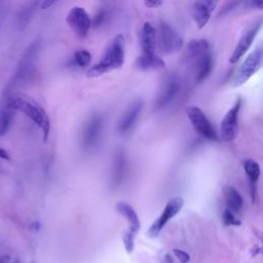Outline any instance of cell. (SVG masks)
Wrapping results in <instances>:
<instances>
[{
  "label": "cell",
  "mask_w": 263,
  "mask_h": 263,
  "mask_svg": "<svg viewBox=\"0 0 263 263\" xmlns=\"http://www.w3.org/2000/svg\"><path fill=\"white\" fill-rule=\"evenodd\" d=\"M223 222L225 225H240V221L235 217V214H233L228 209H225L223 212Z\"/></svg>",
  "instance_id": "d4e9b609"
},
{
  "label": "cell",
  "mask_w": 263,
  "mask_h": 263,
  "mask_svg": "<svg viewBox=\"0 0 263 263\" xmlns=\"http://www.w3.org/2000/svg\"><path fill=\"white\" fill-rule=\"evenodd\" d=\"M143 106L144 104L141 99H137L128 105L118 121L117 129L121 135L127 134L133 128L142 112Z\"/></svg>",
  "instance_id": "7c38bea8"
},
{
  "label": "cell",
  "mask_w": 263,
  "mask_h": 263,
  "mask_svg": "<svg viewBox=\"0 0 263 263\" xmlns=\"http://www.w3.org/2000/svg\"><path fill=\"white\" fill-rule=\"evenodd\" d=\"M210 44L206 39H192L186 46V58L197 59L209 51Z\"/></svg>",
  "instance_id": "44dd1931"
},
{
  "label": "cell",
  "mask_w": 263,
  "mask_h": 263,
  "mask_svg": "<svg viewBox=\"0 0 263 263\" xmlns=\"http://www.w3.org/2000/svg\"><path fill=\"white\" fill-rule=\"evenodd\" d=\"M164 260H165V263H173V260H172V257L167 254V255H165V257H164Z\"/></svg>",
  "instance_id": "1f68e13d"
},
{
  "label": "cell",
  "mask_w": 263,
  "mask_h": 263,
  "mask_svg": "<svg viewBox=\"0 0 263 263\" xmlns=\"http://www.w3.org/2000/svg\"><path fill=\"white\" fill-rule=\"evenodd\" d=\"M12 121V110L4 103L0 106V136H3L8 130Z\"/></svg>",
  "instance_id": "7402d4cb"
},
{
  "label": "cell",
  "mask_w": 263,
  "mask_h": 263,
  "mask_svg": "<svg viewBox=\"0 0 263 263\" xmlns=\"http://www.w3.org/2000/svg\"><path fill=\"white\" fill-rule=\"evenodd\" d=\"M116 211L126 219L128 223L127 231L133 233L134 235H137V233L140 230L141 223L134 208L125 201H118L116 203Z\"/></svg>",
  "instance_id": "2e32d148"
},
{
  "label": "cell",
  "mask_w": 263,
  "mask_h": 263,
  "mask_svg": "<svg viewBox=\"0 0 263 263\" xmlns=\"http://www.w3.org/2000/svg\"><path fill=\"white\" fill-rule=\"evenodd\" d=\"M144 4L147 6V7H150V8H156L158 6H160L162 4L161 1L159 0H147L144 2Z\"/></svg>",
  "instance_id": "83f0119b"
},
{
  "label": "cell",
  "mask_w": 263,
  "mask_h": 263,
  "mask_svg": "<svg viewBox=\"0 0 263 263\" xmlns=\"http://www.w3.org/2000/svg\"><path fill=\"white\" fill-rule=\"evenodd\" d=\"M135 237L136 235H134L133 233L125 231L123 236H122V241L124 245V248L126 250L127 253H132L134 251L135 248Z\"/></svg>",
  "instance_id": "cb8c5ba5"
},
{
  "label": "cell",
  "mask_w": 263,
  "mask_h": 263,
  "mask_svg": "<svg viewBox=\"0 0 263 263\" xmlns=\"http://www.w3.org/2000/svg\"><path fill=\"white\" fill-rule=\"evenodd\" d=\"M241 107V99L238 98L233 106L226 112L221 122V137L225 142L235 139L238 133V115Z\"/></svg>",
  "instance_id": "9c48e42d"
},
{
  "label": "cell",
  "mask_w": 263,
  "mask_h": 263,
  "mask_svg": "<svg viewBox=\"0 0 263 263\" xmlns=\"http://www.w3.org/2000/svg\"><path fill=\"white\" fill-rule=\"evenodd\" d=\"M124 38L118 34L114 36L107 44L102 59L87 70L88 77H98L112 70L122 67L124 63Z\"/></svg>",
  "instance_id": "7a4b0ae2"
},
{
  "label": "cell",
  "mask_w": 263,
  "mask_h": 263,
  "mask_svg": "<svg viewBox=\"0 0 263 263\" xmlns=\"http://www.w3.org/2000/svg\"><path fill=\"white\" fill-rule=\"evenodd\" d=\"M261 26H262V21L259 20L258 22L254 23L240 37V39L238 40L237 44L235 45L234 47V50L233 52L231 53L230 55V59H229V62L234 64L236 62H238L245 54L246 52L250 49L251 45L253 44L257 34L259 33L260 29H261Z\"/></svg>",
  "instance_id": "30bf717a"
},
{
  "label": "cell",
  "mask_w": 263,
  "mask_h": 263,
  "mask_svg": "<svg viewBox=\"0 0 263 263\" xmlns=\"http://www.w3.org/2000/svg\"><path fill=\"white\" fill-rule=\"evenodd\" d=\"M213 67H214V61H213L212 53L210 51L197 58L196 67H195V81L197 83L204 81L212 73Z\"/></svg>",
  "instance_id": "e0dca14e"
},
{
  "label": "cell",
  "mask_w": 263,
  "mask_h": 263,
  "mask_svg": "<svg viewBox=\"0 0 263 263\" xmlns=\"http://www.w3.org/2000/svg\"><path fill=\"white\" fill-rule=\"evenodd\" d=\"M140 43L143 54H155L156 49V29L150 22L144 23L140 33Z\"/></svg>",
  "instance_id": "9a60e30c"
},
{
  "label": "cell",
  "mask_w": 263,
  "mask_h": 263,
  "mask_svg": "<svg viewBox=\"0 0 263 263\" xmlns=\"http://www.w3.org/2000/svg\"><path fill=\"white\" fill-rule=\"evenodd\" d=\"M9 259H10V257H9L8 255L1 256V257H0V263H8V262H9Z\"/></svg>",
  "instance_id": "4dcf8cb0"
},
{
  "label": "cell",
  "mask_w": 263,
  "mask_h": 263,
  "mask_svg": "<svg viewBox=\"0 0 263 263\" xmlns=\"http://www.w3.org/2000/svg\"><path fill=\"white\" fill-rule=\"evenodd\" d=\"M174 254L177 257V259L181 262V263H188L190 260V256L183 250L180 249H174Z\"/></svg>",
  "instance_id": "484cf974"
},
{
  "label": "cell",
  "mask_w": 263,
  "mask_h": 263,
  "mask_svg": "<svg viewBox=\"0 0 263 263\" xmlns=\"http://www.w3.org/2000/svg\"><path fill=\"white\" fill-rule=\"evenodd\" d=\"M243 170L245 173L250 181L251 185V191H252V198L255 197V191H256V184L258 182V179L260 177V165L257 161L254 159H246L243 161Z\"/></svg>",
  "instance_id": "ffe728a7"
},
{
  "label": "cell",
  "mask_w": 263,
  "mask_h": 263,
  "mask_svg": "<svg viewBox=\"0 0 263 263\" xmlns=\"http://www.w3.org/2000/svg\"><path fill=\"white\" fill-rule=\"evenodd\" d=\"M74 61L80 68H85L90 64L91 54L86 49H79L74 53Z\"/></svg>",
  "instance_id": "603a6c76"
},
{
  "label": "cell",
  "mask_w": 263,
  "mask_h": 263,
  "mask_svg": "<svg viewBox=\"0 0 263 263\" xmlns=\"http://www.w3.org/2000/svg\"><path fill=\"white\" fill-rule=\"evenodd\" d=\"M262 60H263V46L261 43H259L239 66L238 70L236 71L233 77L232 85L234 87H237L245 84L261 68Z\"/></svg>",
  "instance_id": "3957f363"
},
{
  "label": "cell",
  "mask_w": 263,
  "mask_h": 263,
  "mask_svg": "<svg viewBox=\"0 0 263 263\" xmlns=\"http://www.w3.org/2000/svg\"><path fill=\"white\" fill-rule=\"evenodd\" d=\"M53 3H54V1H43L40 3V6L42 9H45V8H48L49 6H51Z\"/></svg>",
  "instance_id": "f1b7e54d"
},
{
  "label": "cell",
  "mask_w": 263,
  "mask_h": 263,
  "mask_svg": "<svg viewBox=\"0 0 263 263\" xmlns=\"http://www.w3.org/2000/svg\"><path fill=\"white\" fill-rule=\"evenodd\" d=\"M136 67L143 71L160 70L165 67V62L157 54H143L141 53L136 61Z\"/></svg>",
  "instance_id": "ac0fdd59"
},
{
  "label": "cell",
  "mask_w": 263,
  "mask_h": 263,
  "mask_svg": "<svg viewBox=\"0 0 263 263\" xmlns=\"http://www.w3.org/2000/svg\"><path fill=\"white\" fill-rule=\"evenodd\" d=\"M181 88V83L176 75H170L162 82L159 92L154 103L155 110H162L170 106L172 102L177 98Z\"/></svg>",
  "instance_id": "ba28073f"
},
{
  "label": "cell",
  "mask_w": 263,
  "mask_h": 263,
  "mask_svg": "<svg viewBox=\"0 0 263 263\" xmlns=\"http://www.w3.org/2000/svg\"><path fill=\"white\" fill-rule=\"evenodd\" d=\"M186 114L193 128L199 136L210 141H218L215 127L200 108L196 106H189L186 110Z\"/></svg>",
  "instance_id": "5b68a950"
},
{
  "label": "cell",
  "mask_w": 263,
  "mask_h": 263,
  "mask_svg": "<svg viewBox=\"0 0 263 263\" xmlns=\"http://www.w3.org/2000/svg\"><path fill=\"white\" fill-rule=\"evenodd\" d=\"M156 41L159 50L164 54L175 53L183 46V38L181 35L164 21L159 23L156 32Z\"/></svg>",
  "instance_id": "277c9868"
},
{
  "label": "cell",
  "mask_w": 263,
  "mask_h": 263,
  "mask_svg": "<svg viewBox=\"0 0 263 263\" xmlns=\"http://www.w3.org/2000/svg\"><path fill=\"white\" fill-rule=\"evenodd\" d=\"M103 129V118L99 114H93L87 120L82 133V145L85 149L96 147L101 139Z\"/></svg>",
  "instance_id": "8fae6325"
},
{
  "label": "cell",
  "mask_w": 263,
  "mask_h": 263,
  "mask_svg": "<svg viewBox=\"0 0 263 263\" xmlns=\"http://www.w3.org/2000/svg\"><path fill=\"white\" fill-rule=\"evenodd\" d=\"M224 198L226 205L229 211H231L233 214L238 213L242 205H243V199L241 194L233 187V186H226L224 188Z\"/></svg>",
  "instance_id": "d6986e66"
},
{
  "label": "cell",
  "mask_w": 263,
  "mask_h": 263,
  "mask_svg": "<svg viewBox=\"0 0 263 263\" xmlns=\"http://www.w3.org/2000/svg\"><path fill=\"white\" fill-rule=\"evenodd\" d=\"M127 161L124 150L117 149L113 155L112 168H111V184L113 188H117L121 185L126 174Z\"/></svg>",
  "instance_id": "5bb4252c"
},
{
  "label": "cell",
  "mask_w": 263,
  "mask_h": 263,
  "mask_svg": "<svg viewBox=\"0 0 263 263\" xmlns=\"http://www.w3.org/2000/svg\"><path fill=\"white\" fill-rule=\"evenodd\" d=\"M71 30L80 38H85L91 28L92 22L88 12L81 6H74L66 17Z\"/></svg>",
  "instance_id": "8992f818"
},
{
  "label": "cell",
  "mask_w": 263,
  "mask_h": 263,
  "mask_svg": "<svg viewBox=\"0 0 263 263\" xmlns=\"http://www.w3.org/2000/svg\"><path fill=\"white\" fill-rule=\"evenodd\" d=\"M105 15H106V12L104 10H101L100 12H98L95 17V25L100 26L103 23V21L105 20Z\"/></svg>",
  "instance_id": "4316f807"
},
{
  "label": "cell",
  "mask_w": 263,
  "mask_h": 263,
  "mask_svg": "<svg viewBox=\"0 0 263 263\" xmlns=\"http://www.w3.org/2000/svg\"><path fill=\"white\" fill-rule=\"evenodd\" d=\"M184 200L182 197L177 196L170 199L165 204L164 209L162 210L160 216L152 223V225L148 229V235L150 237H156L160 233L162 228L166 225V223L182 210Z\"/></svg>",
  "instance_id": "52a82bcc"
},
{
  "label": "cell",
  "mask_w": 263,
  "mask_h": 263,
  "mask_svg": "<svg viewBox=\"0 0 263 263\" xmlns=\"http://www.w3.org/2000/svg\"><path fill=\"white\" fill-rule=\"evenodd\" d=\"M0 158H3V159H9V154L7 153L6 150L0 148Z\"/></svg>",
  "instance_id": "f546056e"
},
{
  "label": "cell",
  "mask_w": 263,
  "mask_h": 263,
  "mask_svg": "<svg viewBox=\"0 0 263 263\" xmlns=\"http://www.w3.org/2000/svg\"><path fill=\"white\" fill-rule=\"evenodd\" d=\"M218 2L213 0H201L193 3L192 18L197 28L202 29L209 23L212 12L216 8Z\"/></svg>",
  "instance_id": "4fadbf2b"
},
{
  "label": "cell",
  "mask_w": 263,
  "mask_h": 263,
  "mask_svg": "<svg viewBox=\"0 0 263 263\" xmlns=\"http://www.w3.org/2000/svg\"><path fill=\"white\" fill-rule=\"evenodd\" d=\"M5 104L12 111H20L29 117L42 130L43 140H47L50 130V120L44 108L37 101L24 93H13L7 98Z\"/></svg>",
  "instance_id": "6da1fadb"
}]
</instances>
